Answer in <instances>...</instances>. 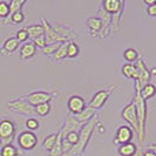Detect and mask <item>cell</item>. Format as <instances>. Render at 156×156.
<instances>
[{
  "mask_svg": "<svg viewBox=\"0 0 156 156\" xmlns=\"http://www.w3.org/2000/svg\"><path fill=\"white\" fill-rule=\"evenodd\" d=\"M99 123V116L95 114L93 116L92 120H89L87 123L82 126V128L80 129V139H79V142L75 144V146H73L72 149H70L68 153H65L62 154L61 156H81L83 155V153H85V150L87 148V144H88V142L90 140V137H92V135H93V132L94 129H95V127L96 125Z\"/></svg>",
  "mask_w": 156,
  "mask_h": 156,
  "instance_id": "6da1fadb",
  "label": "cell"
},
{
  "mask_svg": "<svg viewBox=\"0 0 156 156\" xmlns=\"http://www.w3.org/2000/svg\"><path fill=\"white\" fill-rule=\"evenodd\" d=\"M133 102L135 105L136 116H137V125H139L137 137H139L140 143H143L144 139H146V122H147V112H148L147 101L143 100V98L141 96L139 90H135Z\"/></svg>",
  "mask_w": 156,
  "mask_h": 156,
  "instance_id": "7a4b0ae2",
  "label": "cell"
},
{
  "mask_svg": "<svg viewBox=\"0 0 156 156\" xmlns=\"http://www.w3.org/2000/svg\"><path fill=\"white\" fill-rule=\"evenodd\" d=\"M16 126L11 119L0 120V144L1 147L5 144H11L16 137Z\"/></svg>",
  "mask_w": 156,
  "mask_h": 156,
  "instance_id": "3957f363",
  "label": "cell"
},
{
  "mask_svg": "<svg viewBox=\"0 0 156 156\" xmlns=\"http://www.w3.org/2000/svg\"><path fill=\"white\" fill-rule=\"evenodd\" d=\"M7 108L14 113H18L20 115H25L28 117H34L37 115L35 107L31 106L28 102L25 100V98H18L16 100H12L6 103Z\"/></svg>",
  "mask_w": 156,
  "mask_h": 156,
  "instance_id": "277c9868",
  "label": "cell"
},
{
  "mask_svg": "<svg viewBox=\"0 0 156 156\" xmlns=\"http://www.w3.org/2000/svg\"><path fill=\"white\" fill-rule=\"evenodd\" d=\"M116 86L115 85H112L110 87L106 88V89H100L98 90L96 93L93 95V98L89 100L88 102V107L93 108L94 110L100 109L105 106V103L107 102V100L109 99V96L113 94V92L115 90Z\"/></svg>",
  "mask_w": 156,
  "mask_h": 156,
  "instance_id": "5b68a950",
  "label": "cell"
},
{
  "mask_svg": "<svg viewBox=\"0 0 156 156\" xmlns=\"http://www.w3.org/2000/svg\"><path fill=\"white\" fill-rule=\"evenodd\" d=\"M135 67H136V70H137V79L135 80V90L140 92L142 87L144 86V85H147V83H149V81L151 79V75H150V72L147 68L144 61L141 58L137 59V62L135 65Z\"/></svg>",
  "mask_w": 156,
  "mask_h": 156,
  "instance_id": "8992f818",
  "label": "cell"
},
{
  "mask_svg": "<svg viewBox=\"0 0 156 156\" xmlns=\"http://www.w3.org/2000/svg\"><path fill=\"white\" fill-rule=\"evenodd\" d=\"M16 142L18 146L23 150L30 151L32 149H34L38 144V136L33 132L30 130H23L16 136Z\"/></svg>",
  "mask_w": 156,
  "mask_h": 156,
  "instance_id": "52a82bcc",
  "label": "cell"
},
{
  "mask_svg": "<svg viewBox=\"0 0 156 156\" xmlns=\"http://www.w3.org/2000/svg\"><path fill=\"white\" fill-rule=\"evenodd\" d=\"M53 99V95L49 92L46 90H35V92H31L25 96V100L28 102L31 106L37 107L39 105L46 103V102H51Z\"/></svg>",
  "mask_w": 156,
  "mask_h": 156,
  "instance_id": "ba28073f",
  "label": "cell"
},
{
  "mask_svg": "<svg viewBox=\"0 0 156 156\" xmlns=\"http://www.w3.org/2000/svg\"><path fill=\"white\" fill-rule=\"evenodd\" d=\"M121 116L126 122H128V126L133 129L134 132L137 133L139 130V125H137V116H136V109H135V105L132 101L130 103L126 105L123 109L121 112Z\"/></svg>",
  "mask_w": 156,
  "mask_h": 156,
  "instance_id": "9c48e42d",
  "label": "cell"
},
{
  "mask_svg": "<svg viewBox=\"0 0 156 156\" xmlns=\"http://www.w3.org/2000/svg\"><path fill=\"white\" fill-rule=\"evenodd\" d=\"M40 21H41V26L44 27V31H45V39H46L47 45H49V44H63V42H66V40L63 39L62 37H60L52 28L51 23L47 21V19L45 16H41L40 18Z\"/></svg>",
  "mask_w": 156,
  "mask_h": 156,
  "instance_id": "30bf717a",
  "label": "cell"
},
{
  "mask_svg": "<svg viewBox=\"0 0 156 156\" xmlns=\"http://www.w3.org/2000/svg\"><path fill=\"white\" fill-rule=\"evenodd\" d=\"M134 136V130L129 126H121L116 130V135L114 137V144H125L132 142Z\"/></svg>",
  "mask_w": 156,
  "mask_h": 156,
  "instance_id": "8fae6325",
  "label": "cell"
},
{
  "mask_svg": "<svg viewBox=\"0 0 156 156\" xmlns=\"http://www.w3.org/2000/svg\"><path fill=\"white\" fill-rule=\"evenodd\" d=\"M86 107V102L83 100V98H81L79 95H72L67 101V108H68L70 114L74 116L80 114Z\"/></svg>",
  "mask_w": 156,
  "mask_h": 156,
  "instance_id": "7c38bea8",
  "label": "cell"
},
{
  "mask_svg": "<svg viewBox=\"0 0 156 156\" xmlns=\"http://www.w3.org/2000/svg\"><path fill=\"white\" fill-rule=\"evenodd\" d=\"M98 16L100 18L102 23V30L99 33L98 37L100 38H105L107 34H109V28H110V23H112V14H109L108 12H106L103 8H100L98 11Z\"/></svg>",
  "mask_w": 156,
  "mask_h": 156,
  "instance_id": "4fadbf2b",
  "label": "cell"
},
{
  "mask_svg": "<svg viewBox=\"0 0 156 156\" xmlns=\"http://www.w3.org/2000/svg\"><path fill=\"white\" fill-rule=\"evenodd\" d=\"M125 4V1H121V0H105L102 1L101 7L109 14H114L120 11H123Z\"/></svg>",
  "mask_w": 156,
  "mask_h": 156,
  "instance_id": "5bb4252c",
  "label": "cell"
},
{
  "mask_svg": "<svg viewBox=\"0 0 156 156\" xmlns=\"http://www.w3.org/2000/svg\"><path fill=\"white\" fill-rule=\"evenodd\" d=\"M35 53H37V47L34 46V44L32 41H27L20 46L19 54H20L21 60H28V59L33 58Z\"/></svg>",
  "mask_w": 156,
  "mask_h": 156,
  "instance_id": "9a60e30c",
  "label": "cell"
},
{
  "mask_svg": "<svg viewBox=\"0 0 156 156\" xmlns=\"http://www.w3.org/2000/svg\"><path fill=\"white\" fill-rule=\"evenodd\" d=\"M20 47V42L16 39V38H8L4 41L2 46L0 48V54L8 55L13 52H16V49Z\"/></svg>",
  "mask_w": 156,
  "mask_h": 156,
  "instance_id": "2e32d148",
  "label": "cell"
},
{
  "mask_svg": "<svg viewBox=\"0 0 156 156\" xmlns=\"http://www.w3.org/2000/svg\"><path fill=\"white\" fill-rule=\"evenodd\" d=\"M86 26H87V28L90 30V33H92L93 37H98L99 33H100L102 30V23H101V20H100V18L98 16H89L86 20Z\"/></svg>",
  "mask_w": 156,
  "mask_h": 156,
  "instance_id": "e0dca14e",
  "label": "cell"
},
{
  "mask_svg": "<svg viewBox=\"0 0 156 156\" xmlns=\"http://www.w3.org/2000/svg\"><path fill=\"white\" fill-rule=\"evenodd\" d=\"M137 146L134 142L125 143V144H120L117 148V153L121 156H134L137 151Z\"/></svg>",
  "mask_w": 156,
  "mask_h": 156,
  "instance_id": "ac0fdd59",
  "label": "cell"
},
{
  "mask_svg": "<svg viewBox=\"0 0 156 156\" xmlns=\"http://www.w3.org/2000/svg\"><path fill=\"white\" fill-rule=\"evenodd\" d=\"M26 31L28 33V37L30 39L33 40L38 39L40 37L45 35V31H44V27L41 26V23H34V25H30L26 27Z\"/></svg>",
  "mask_w": 156,
  "mask_h": 156,
  "instance_id": "d6986e66",
  "label": "cell"
},
{
  "mask_svg": "<svg viewBox=\"0 0 156 156\" xmlns=\"http://www.w3.org/2000/svg\"><path fill=\"white\" fill-rule=\"evenodd\" d=\"M62 141H63V136L61 130H59L56 133V140H55V143L53 146L52 150L49 151L48 156H61L63 154L62 151Z\"/></svg>",
  "mask_w": 156,
  "mask_h": 156,
  "instance_id": "ffe728a7",
  "label": "cell"
},
{
  "mask_svg": "<svg viewBox=\"0 0 156 156\" xmlns=\"http://www.w3.org/2000/svg\"><path fill=\"white\" fill-rule=\"evenodd\" d=\"M96 113H95V110L93 109V108H90V107H88L87 106L85 109L82 110L80 114H78V115H75V119L78 120L79 122H81L82 125H85V123H87L89 120H92L93 119V116L95 115Z\"/></svg>",
  "mask_w": 156,
  "mask_h": 156,
  "instance_id": "44dd1931",
  "label": "cell"
},
{
  "mask_svg": "<svg viewBox=\"0 0 156 156\" xmlns=\"http://www.w3.org/2000/svg\"><path fill=\"white\" fill-rule=\"evenodd\" d=\"M121 72L123 74V76L127 79H133V80H136L137 79V70H136V67L133 63H127L126 62L122 68H121Z\"/></svg>",
  "mask_w": 156,
  "mask_h": 156,
  "instance_id": "7402d4cb",
  "label": "cell"
},
{
  "mask_svg": "<svg viewBox=\"0 0 156 156\" xmlns=\"http://www.w3.org/2000/svg\"><path fill=\"white\" fill-rule=\"evenodd\" d=\"M140 94H141V96L143 98V100L147 101V100L151 99V98H154V96L156 95V86L149 82V83L144 85V86L141 88Z\"/></svg>",
  "mask_w": 156,
  "mask_h": 156,
  "instance_id": "603a6c76",
  "label": "cell"
},
{
  "mask_svg": "<svg viewBox=\"0 0 156 156\" xmlns=\"http://www.w3.org/2000/svg\"><path fill=\"white\" fill-rule=\"evenodd\" d=\"M20 150L16 148V146L11 144H5L0 149V156H20Z\"/></svg>",
  "mask_w": 156,
  "mask_h": 156,
  "instance_id": "cb8c5ba5",
  "label": "cell"
},
{
  "mask_svg": "<svg viewBox=\"0 0 156 156\" xmlns=\"http://www.w3.org/2000/svg\"><path fill=\"white\" fill-rule=\"evenodd\" d=\"M68 44H69V41H66V42L61 44L60 47L58 48V51L51 58L53 60H55V61H60V60H63L65 58H67V47H68Z\"/></svg>",
  "mask_w": 156,
  "mask_h": 156,
  "instance_id": "d4e9b609",
  "label": "cell"
},
{
  "mask_svg": "<svg viewBox=\"0 0 156 156\" xmlns=\"http://www.w3.org/2000/svg\"><path fill=\"white\" fill-rule=\"evenodd\" d=\"M25 20V14H23V9L21 11H18L16 13H13V14H11V16H8L7 19L4 21L5 25H7V23H13V25H18V23H21Z\"/></svg>",
  "mask_w": 156,
  "mask_h": 156,
  "instance_id": "484cf974",
  "label": "cell"
},
{
  "mask_svg": "<svg viewBox=\"0 0 156 156\" xmlns=\"http://www.w3.org/2000/svg\"><path fill=\"white\" fill-rule=\"evenodd\" d=\"M123 59L127 61V63H133L134 61H137L139 53L134 48H127L125 52H123Z\"/></svg>",
  "mask_w": 156,
  "mask_h": 156,
  "instance_id": "4316f807",
  "label": "cell"
},
{
  "mask_svg": "<svg viewBox=\"0 0 156 156\" xmlns=\"http://www.w3.org/2000/svg\"><path fill=\"white\" fill-rule=\"evenodd\" d=\"M80 54V47L75 41H69L68 47H67V58L74 59Z\"/></svg>",
  "mask_w": 156,
  "mask_h": 156,
  "instance_id": "83f0119b",
  "label": "cell"
},
{
  "mask_svg": "<svg viewBox=\"0 0 156 156\" xmlns=\"http://www.w3.org/2000/svg\"><path fill=\"white\" fill-rule=\"evenodd\" d=\"M51 109H52L51 102H46V103H42V105L37 106V107H35V113H37V115H39V116L45 117L51 113Z\"/></svg>",
  "mask_w": 156,
  "mask_h": 156,
  "instance_id": "f1b7e54d",
  "label": "cell"
},
{
  "mask_svg": "<svg viewBox=\"0 0 156 156\" xmlns=\"http://www.w3.org/2000/svg\"><path fill=\"white\" fill-rule=\"evenodd\" d=\"M27 1L26 0H11L8 2V6H9V16L16 13L18 11H21L23 6L26 4Z\"/></svg>",
  "mask_w": 156,
  "mask_h": 156,
  "instance_id": "f546056e",
  "label": "cell"
},
{
  "mask_svg": "<svg viewBox=\"0 0 156 156\" xmlns=\"http://www.w3.org/2000/svg\"><path fill=\"white\" fill-rule=\"evenodd\" d=\"M55 140H56V134H49L42 141V147L46 150H48V153H49L52 150V148H53V146H54Z\"/></svg>",
  "mask_w": 156,
  "mask_h": 156,
  "instance_id": "4dcf8cb0",
  "label": "cell"
},
{
  "mask_svg": "<svg viewBox=\"0 0 156 156\" xmlns=\"http://www.w3.org/2000/svg\"><path fill=\"white\" fill-rule=\"evenodd\" d=\"M25 125H26L27 130H30V132H33V133H34V130H37V129L40 127V122H39V120L35 119V117H28V119L26 120Z\"/></svg>",
  "mask_w": 156,
  "mask_h": 156,
  "instance_id": "1f68e13d",
  "label": "cell"
},
{
  "mask_svg": "<svg viewBox=\"0 0 156 156\" xmlns=\"http://www.w3.org/2000/svg\"><path fill=\"white\" fill-rule=\"evenodd\" d=\"M67 142H69L72 146H75L79 142V139H80V134L79 132H70V133L66 134V136L63 137Z\"/></svg>",
  "mask_w": 156,
  "mask_h": 156,
  "instance_id": "d6a6232c",
  "label": "cell"
},
{
  "mask_svg": "<svg viewBox=\"0 0 156 156\" xmlns=\"http://www.w3.org/2000/svg\"><path fill=\"white\" fill-rule=\"evenodd\" d=\"M60 45L61 44H49L45 48H42V53L45 55H47V56H52L58 51V48L60 47Z\"/></svg>",
  "mask_w": 156,
  "mask_h": 156,
  "instance_id": "836d02e7",
  "label": "cell"
},
{
  "mask_svg": "<svg viewBox=\"0 0 156 156\" xmlns=\"http://www.w3.org/2000/svg\"><path fill=\"white\" fill-rule=\"evenodd\" d=\"M9 16V6L6 1H0V18L1 19H7Z\"/></svg>",
  "mask_w": 156,
  "mask_h": 156,
  "instance_id": "e575fe53",
  "label": "cell"
},
{
  "mask_svg": "<svg viewBox=\"0 0 156 156\" xmlns=\"http://www.w3.org/2000/svg\"><path fill=\"white\" fill-rule=\"evenodd\" d=\"M16 39L21 44H25V42H27V40L30 39V37H28V33L26 31V28H21V30H19V31L16 32Z\"/></svg>",
  "mask_w": 156,
  "mask_h": 156,
  "instance_id": "d590c367",
  "label": "cell"
},
{
  "mask_svg": "<svg viewBox=\"0 0 156 156\" xmlns=\"http://www.w3.org/2000/svg\"><path fill=\"white\" fill-rule=\"evenodd\" d=\"M33 44H34V46L37 47V48H45L47 46V42H46V39H45V35H42V37H40L38 39L33 40L32 41Z\"/></svg>",
  "mask_w": 156,
  "mask_h": 156,
  "instance_id": "8d00e7d4",
  "label": "cell"
},
{
  "mask_svg": "<svg viewBox=\"0 0 156 156\" xmlns=\"http://www.w3.org/2000/svg\"><path fill=\"white\" fill-rule=\"evenodd\" d=\"M147 14L151 18H155L156 16V2L153 4L151 6H148L147 7Z\"/></svg>",
  "mask_w": 156,
  "mask_h": 156,
  "instance_id": "74e56055",
  "label": "cell"
},
{
  "mask_svg": "<svg viewBox=\"0 0 156 156\" xmlns=\"http://www.w3.org/2000/svg\"><path fill=\"white\" fill-rule=\"evenodd\" d=\"M147 150L153 151L156 155V143H150V144H148V146H147Z\"/></svg>",
  "mask_w": 156,
  "mask_h": 156,
  "instance_id": "f35d334b",
  "label": "cell"
},
{
  "mask_svg": "<svg viewBox=\"0 0 156 156\" xmlns=\"http://www.w3.org/2000/svg\"><path fill=\"white\" fill-rule=\"evenodd\" d=\"M142 156H156V155L153 153V151H150V150H147V149H146V150L143 151Z\"/></svg>",
  "mask_w": 156,
  "mask_h": 156,
  "instance_id": "ab89813d",
  "label": "cell"
},
{
  "mask_svg": "<svg viewBox=\"0 0 156 156\" xmlns=\"http://www.w3.org/2000/svg\"><path fill=\"white\" fill-rule=\"evenodd\" d=\"M143 2H144V4L147 5V7H148V6H151L153 4H155L156 0H143Z\"/></svg>",
  "mask_w": 156,
  "mask_h": 156,
  "instance_id": "60d3db41",
  "label": "cell"
},
{
  "mask_svg": "<svg viewBox=\"0 0 156 156\" xmlns=\"http://www.w3.org/2000/svg\"><path fill=\"white\" fill-rule=\"evenodd\" d=\"M143 151H144V150H143L142 148H140V147H139V148H137V151H136V154H135L134 156H142V154H143Z\"/></svg>",
  "mask_w": 156,
  "mask_h": 156,
  "instance_id": "b9f144b4",
  "label": "cell"
},
{
  "mask_svg": "<svg viewBox=\"0 0 156 156\" xmlns=\"http://www.w3.org/2000/svg\"><path fill=\"white\" fill-rule=\"evenodd\" d=\"M149 72H150V75H151V76H153V75H156V67H153Z\"/></svg>",
  "mask_w": 156,
  "mask_h": 156,
  "instance_id": "7bdbcfd3",
  "label": "cell"
}]
</instances>
